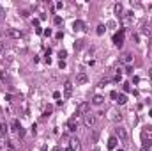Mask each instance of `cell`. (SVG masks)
<instances>
[{"label":"cell","instance_id":"cell-1","mask_svg":"<svg viewBox=\"0 0 152 151\" xmlns=\"http://www.w3.org/2000/svg\"><path fill=\"white\" fill-rule=\"evenodd\" d=\"M83 123H85V126H88V128H92L94 124H96V115L90 112H87L83 115Z\"/></svg>","mask_w":152,"mask_h":151},{"label":"cell","instance_id":"cell-2","mask_svg":"<svg viewBox=\"0 0 152 151\" xmlns=\"http://www.w3.org/2000/svg\"><path fill=\"white\" fill-rule=\"evenodd\" d=\"M113 44L115 46H122L124 44V30H118L113 36Z\"/></svg>","mask_w":152,"mask_h":151},{"label":"cell","instance_id":"cell-3","mask_svg":"<svg viewBox=\"0 0 152 151\" xmlns=\"http://www.w3.org/2000/svg\"><path fill=\"white\" fill-rule=\"evenodd\" d=\"M71 94H73V84L69 80H66V84H64V98H71Z\"/></svg>","mask_w":152,"mask_h":151},{"label":"cell","instance_id":"cell-4","mask_svg":"<svg viewBox=\"0 0 152 151\" xmlns=\"http://www.w3.org/2000/svg\"><path fill=\"white\" fill-rule=\"evenodd\" d=\"M142 137H143V141H149V142H152V126H145V128H143Z\"/></svg>","mask_w":152,"mask_h":151},{"label":"cell","instance_id":"cell-5","mask_svg":"<svg viewBox=\"0 0 152 151\" xmlns=\"http://www.w3.org/2000/svg\"><path fill=\"white\" fill-rule=\"evenodd\" d=\"M115 132H117V137H118L122 142H126V141H127V132H126V128H120V126H118Z\"/></svg>","mask_w":152,"mask_h":151},{"label":"cell","instance_id":"cell-6","mask_svg":"<svg viewBox=\"0 0 152 151\" xmlns=\"http://www.w3.org/2000/svg\"><path fill=\"white\" fill-rule=\"evenodd\" d=\"M9 36L14 39H20V38H23V32L20 29H9Z\"/></svg>","mask_w":152,"mask_h":151},{"label":"cell","instance_id":"cell-7","mask_svg":"<svg viewBox=\"0 0 152 151\" xmlns=\"http://www.w3.org/2000/svg\"><path fill=\"white\" fill-rule=\"evenodd\" d=\"M78 114H81V115H85V114L88 112V103H80L78 105V110H76Z\"/></svg>","mask_w":152,"mask_h":151},{"label":"cell","instance_id":"cell-8","mask_svg":"<svg viewBox=\"0 0 152 151\" xmlns=\"http://www.w3.org/2000/svg\"><path fill=\"white\" fill-rule=\"evenodd\" d=\"M87 80H88V78H87L85 73H78V75H76V84H80V85H81V84H87Z\"/></svg>","mask_w":152,"mask_h":151},{"label":"cell","instance_id":"cell-9","mask_svg":"<svg viewBox=\"0 0 152 151\" xmlns=\"http://www.w3.org/2000/svg\"><path fill=\"white\" fill-rule=\"evenodd\" d=\"M115 101H117L118 105H126V103H127V96H126V94H118Z\"/></svg>","mask_w":152,"mask_h":151},{"label":"cell","instance_id":"cell-10","mask_svg":"<svg viewBox=\"0 0 152 151\" xmlns=\"http://www.w3.org/2000/svg\"><path fill=\"white\" fill-rule=\"evenodd\" d=\"M83 27H85V23H83V21H80V20H76L75 23H73V29H75V32H76V30H85Z\"/></svg>","mask_w":152,"mask_h":151},{"label":"cell","instance_id":"cell-11","mask_svg":"<svg viewBox=\"0 0 152 151\" xmlns=\"http://www.w3.org/2000/svg\"><path fill=\"white\" fill-rule=\"evenodd\" d=\"M7 132H9V126L5 123H0V137H5Z\"/></svg>","mask_w":152,"mask_h":151},{"label":"cell","instance_id":"cell-12","mask_svg":"<svg viewBox=\"0 0 152 151\" xmlns=\"http://www.w3.org/2000/svg\"><path fill=\"white\" fill-rule=\"evenodd\" d=\"M92 103H94V105H101V103H103V96H101V94H96V96L92 98Z\"/></svg>","mask_w":152,"mask_h":151},{"label":"cell","instance_id":"cell-13","mask_svg":"<svg viewBox=\"0 0 152 151\" xmlns=\"http://www.w3.org/2000/svg\"><path fill=\"white\" fill-rule=\"evenodd\" d=\"M115 148H117V137H112L108 141V150H115Z\"/></svg>","mask_w":152,"mask_h":151},{"label":"cell","instance_id":"cell-14","mask_svg":"<svg viewBox=\"0 0 152 151\" xmlns=\"http://www.w3.org/2000/svg\"><path fill=\"white\" fill-rule=\"evenodd\" d=\"M115 13H117V14H122V13H124L122 4H115Z\"/></svg>","mask_w":152,"mask_h":151},{"label":"cell","instance_id":"cell-15","mask_svg":"<svg viewBox=\"0 0 152 151\" xmlns=\"http://www.w3.org/2000/svg\"><path fill=\"white\" fill-rule=\"evenodd\" d=\"M69 148H71L73 151L80 148V144H78V141H76V139H73V141H71V144H69Z\"/></svg>","mask_w":152,"mask_h":151},{"label":"cell","instance_id":"cell-16","mask_svg":"<svg viewBox=\"0 0 152 151\" xmlns=\"http://www.w3.org/2000/svg\"><path fill=\"white\" fill-rule=\"evenodd\" d=\"M67 126H69V132H76V123L73 121V119L67 123Z\"/></svg>","mask_w":152,"mask_h":151},{"label":"cell","instance_id":"cell-17","mask_svg":"<svg viewBox=\"0 0 152 151\" xmlns=\"http://www.w3.org/2000/svg\"><path fill=\"white\" fill-rule=\"evenodd\" d=\"M20 128H21V124L14 119V121H12V130H14V132H20Z\"/></svg>","mask_w":152,"mask_h":151},{"label":"cell","instance_id":"cell-18","mask_svg":"<svg viewBox=\"0 0 152 151\" xmlns=\"http://www.w3.org/2000/svg\"><path fill=\"white\" fill-rule=\"evenodd\" d=\"M104 30H106V29H104V25H97V34H99V36H103V34H104Z\"/></svg>","mask_w":152,"mask_h":151},{"label":"cell","instance_id":"cell-19","mask_svg":"<svg viewBox=\"0 0 152 151\" xmlns=\"http://www.w3.org/2000/svg\"><path fill=\"white\" fill-rule=\"evenodd\" d=\"M51 110H53V107H50V105H48V107L44 109V114H42V115H44V117H46V115H50V112H51Z\"/></svg>","mask_w":152,"mask_h":151},{"label":"cell","instance_id":"cell-20","mask_svg":"<svg viewBox=\"0 0 152 151\" xmlns=\"http://www.w3.org/2000/svg\"><path fill=\"white\" fill-rule=\"evenodd\" d=\"M122 61H124V62H129V61H131V55H129V53H124V55H122Z\"/></svg>","mask_w":152,"mask_h":151},{"label":"cell","instance_id":"cell-21","mask_svg":"<svg viewBox=\"0 0 152 151\" xmlns=\"http://www.w3.org/2000/svg\"><path fill=\"white\" fill-rule=\"evenodd\" d=\"M53 21H55V25H60V23H62V18H60V16H55Z\"/></svg>","mask_w":152,"mask_h":151},{"label":"cell","instance_id":"cell-22","mask_svg":"<svg viewBox=\"0 0 152 151\" xmlns=\"http://www.w3.org/2000/svg\"><path fill=\"white\" fill-rule=\"evenodd\" d=\"M81 43H83V41H76V43H75V48H76V50H80V48H81V46H83V44H81Z\"/></svg>","mask_w":152,"mask_h":151},{"label":"cell","instance_id":"cell-23","mask_svg":"<svg viewBox=\"0 0 152 151\" xmlns=\"http://www.w3.org/2000/svg\"><path fill=\"white\" fill-rule=\"evenodd\" d=\"M113 80H115V82H120V80H122V75H120V73H117Z\"/></svg>","mask_w":152,"mask_h":151},{"label":"cell","instance_id":"cell-24","mask_svg":"<svg viewBox=\"0 0 152 151\" xmlns=\"http://www.w3.org/2000/svg\"><path fill=\"white\" fill-rule=\"evenodd\" d=\"M42 34H44V36H51V30H50V29H46V30H42Z\"/></svg>","mask_w":152,"mask_h":151},{"label":"cell","instance_id":"cell-25","mask_svg":"<svg viewBox=\"0 0 152 151\" xmlns=\"http://www.w3.org/2000/svg\"><path fill=\"white\" fill-rule=\"evenodd\" d=\"M66 55H67V53H66V52H64V50H62V52H60V53H58V57H60V59H64V57H66Z\"/></svg>","mask_w":152,"mask_h":151},{"label":"cell","instance_id":"cell-26","mask_svg":"<svg viewBox=\"0 0 152 151\" xmlns=\"http://www.w3.org/2000/svg\"><path fill=\"white\" fill-rule=\"evenodd\" d=\"M18 135H20V137H23V135H25V130H23V128H20V132H18Z\"/></svg>","mask_w":152,"mask_h":151},{"label":"cell","instance_id":"cell-27","mask_svg":"<svg viewBox=\"0 0 152 151\" xmlns=\"http://www.w3.org/2000/svg\"><path fill=\"white\" fill-rule=\"evenodd\" d=\"M53 151H60V148H55V150H53Z\"/></svg>","mask_w":152,"mask_h":151},{"label":"cell","instance_id":"cell-28","mask_svg":"<svg viewBox=\"0 0 152 151\" xmlns=\"http://www.w3.org/2000/svg\"><path fill=\"white\" fill-rule=\"evenodd\" d=\"M149 75H151V80H152V70H151V73H149Z\"/></svg>","mask_w":152,"mask_h":151},{"label":"cell","instance_id":"cell-29","mask_svg":"<svg viewBox=\"0 0 152 151\" xmlns=\"http://www.w3.org/2000/svg\"><path fill=\"white\" fill-rule=\"evenodd\" d=\"M0 82H2V71H0Z\"/></svg>","mask_w":152,"mask_h":151},{"label":"cell","instance_id":"cell-30","mask_svg":"<svg viewBox=\"0 0 152 151\" xmlns=\"http://www.w3.org/2000/svg\"><path fill=\"white\" fill-rule=\"evenodd\" d=\"M118 151H124V150H118Z\"/></svg>","mask_w":152,"mask_h":151}]
</instances>
